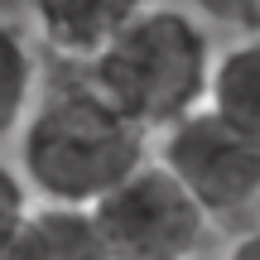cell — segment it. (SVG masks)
<instances>
[{"label":"cell","instance_id":"6da1fadb","mask_svg":"<svg viewBox=\"0 0 260 260\" xmlns=\"http://www.w3.org/2000/svg\"><path fill=\"white\" fill-rule=\"evenodd\" d=\"M145 159L149 130L125 121L82 68H63L15 130V169L39 203L92 207Z\"/></svg>","mask_w":260,"mask_h":260},{"label":"cell","instance_id":"7a4b0ae2","mask_svg":"<svg viewBox=\"0 0 260 260\" xmlns=\"http://www.w3.org/2000/svg\"><path fill=\"white\" fill-rule=\"evenodd\" d=\"M212 53V34L198 10L145 0L82 73L125 121L154 135L207 102Z\"/></svg>","mask_w":260,"mask_h":260},{"label":"cell","instance_id":"3957f363","mask_svg":"<svg viewBox=\"0 0 260 260\" xmlns=\"http://www.w3.org/2000/svg\"><path fill=\"white\" fill-rule=\"evenodd\" d=\"M87 212L111 260H198L212 232L207 212L188 198V188L154 159L135 164Z\"/></svg>","mask_w":260,"mask_h":260},{"label":"cell","instance_id":"277c9868","mask_svg":"<svg viewBox=\"0 0 260 260\" xmlns=\"http://www.w3.org/2000/svg\"><path fill=\"white\" fill-rule=\"evenodd\" d=\"M154 149L149 159L164 164L178 183L188 188L198 207L207 212V222L236 226L255 207L260 188V140L222 121L217 111L198 106V111L178 116L174 125L154 130Z\"/></svg>","mask_w":260,"mask_h":260},{"label":"cell","instance_id":"5b68a950","mask_svg":"<svg viewBox=\"0 0 260 260\" xmlns=\"http://www.w3.org/2000/svg\"><path fill=\"white\" fill-rule=\"evenodd\" d=\"M145 0H29V34L58 68H87Z\"/></svg>","mask_w":260,"mask_h":260},{"label":"cell","instance_id":"8992f818","mask_svg":"<svg viewBox=\"0 0 260 260\" xmlns=\"http://www.w3.org/2000/svg\"><path fill=\"white\" fill-rule=\"evenodd\" d=\"M5 260H111L96 236V222L87 207L73 203H29L24 222L10 236Z\"/></svg>","mask_w":260,"mask_h":260},{"label":"cell","instance_id":"52a82bcc","mask_svg":"<svg viewBox=\"0 0 260 260\" xmlns=\"http://www.w3.org/2000/svg\"><path fill=\"white\" fill-rule=\"evenodd\" d=\"M203 106L260 140V29H246L236 44L212 53Z\"/></svg>","mask_w":260,"mask_h":260},{"label":"cell","instance_id":"ba28073f","mask_svg":"<svg viewBox=\"0 0 260 260\" xmlns=\"http://www.w3.org/2000/svg\"><path fill=\"white\" fill-rule=\"evenodd\" d=\"M39 82H44V53L34 34L0 15V145L19 130L24 111L39 96Z\"/></svg>","mask_w":260,"mask_h":260},{"label":"cell","instance_id":"9c48e42d","mask_svg":"<svg viewBox=\"0 0 260 260\" xmlns=\"http://www.w3.org/2000/svg\"><path fill=\"white\" fill-rule=\"evenodd\" d=\"M29 203H34V193H29V183L19 178V169L10 164L5 154H0V255L10 251V236H15V226L24 222Z\"/></svg>","mask_w":260,"mask_h":260},{"label":"cell","instance_id":"30bf717a","mask_svg":"<svg viewBox=\"0 0 260 260\" xmlns=\"http://www.w3.org/2000/svg\"><path fill=\"white\" fill-rule=\"evenodd\" d=\"M193 10H198V15L222 19V24H246V29H255L251 0H193Z\"/></svg>","mask_w":260,"mask_h":260},{"label":"cell","instance_id":"8fae6325","mask_svg":"<svg viewBox=\"0 0 260 260\" xmlns=\"http://www.w3.org/2000/svg\"><path fill=\"white\" fill-rule=\"evenodd\" d=\"M222 260H260V222L255 226H241V232L226 241Z\"/></svg>","mask_w":260,"mask_h":260},{"label":"cell","instance_id":"7c38bea8","mask_svg":"<svg viewBox=\"0 0 260 260\" xmlns=\"http://www.w3.org/2000/svg\"><path fill=\"white\" fill-rule=\"evenodd\" d=\"M251 217H255V222H260V188H255V207H251Z\"/></svg>","mask_w":260,"mask_h":260},{"label":"cell","instance_id":"4fadbf2b","mask_svg":"<svg viewBox=\"0 0 260 260\" xmlns=\"http://www.w3.org/2000/svg\"><path fill=\"white\" fill-rule=\"evenodd\" d=\"M251 15H255V29H260V0H251Z\"/></svg>","mask_w":260,"mask_h":260},{"label":"cell","instance_id":"5bb4252c","mask_svg":"<svg viewBox=\"0 0 260 260\" xmlns=\"http://www.w3.org/2000/svg\"><path fill=\"white\" fill-rule=\"evenodd\" d=\"M0 260H5V255H0Z\"/></svg>","mask_w":260,"mask_h":260}]
</instances>
